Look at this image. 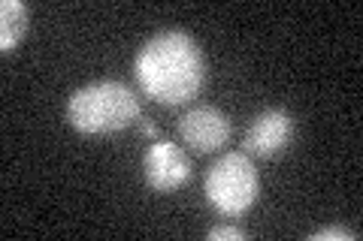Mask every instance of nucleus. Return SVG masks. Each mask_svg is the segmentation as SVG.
I'll return each mask as SVG.
<instances>
[{
    "label": "nucleus",
    "instance_id": "nucleus-1",
    "mask_svg": "<svg viewBox=\"0 0 363 241\" xmlns=\"http://www.w3.org/2000/svg\"><path fill=\"white\" fill-rule=\"evenodd\" d=\"M133 76L143 94L164 106H179L194 100L206 85V61L188 33L164 30L140 49L133 61Z\"/></svg>",
    "mask_w": 363,
    "mask_h": 241
},
{
    "label": "nucleus",
    "instance_id": "nucleus-2",
    "mask_svg": "<svg viewBox=\"0 0 363 241\" xmlns=\"http://www.w3.org/2000/svg\"><path fill=\"white\" fill-rule=\"evenodd\" d=\"M140 118V100L124 82H94L73 90L67 102V121L79 133H118Z\"/></svg>",
    "mask_w": 363,
    "mask_h": 241
},
{
    "label": "nucleus",
    "instance_id": "nucleus-3",
    "mask_svg": "<svg viewBox=\"0 0 363 241\" xmlns=\"http://www.w3.org/2000/svg\"><path fill=\"white\" fill-rule=\"evenodd\" d=\"M260 190L257 169L245 151L224 154L206 175V199L221 214H242L255 205Z\"/></svg>",
    "mask_w": 363,
    "mask_h": 241
},
{
    "label": "nucleus",
    "instance_id": "nucleus-4",
    "mask_svg": "<svg viewBox=\"0 0 363 241\" xmlns=\"http://www.w3.org/2000/svg\"><path fill=\"white\" fill-rule=\"evenodd\" d=\"M143 169H145V181H149V187L157 190V193L176 190L191 178L188 157L182 154V148L176 142H169V139H155L149 145L145 160H143Z\"/></svg>",
    "mask_w": 363,
    "mask_h": 241
},
{
    "label": "nucleus",
    "instance_id": "nucleus-5",
    "mask_svg": "<svg viewBox=\"0 0 363 241\" xmlns=\"http://www.w3.org/2000/svg\"><path fill=\"white\" fill-rule=\"evenodd\" d=\"M179 136L182 142L191 145L200 154L218 151V148L230 139V121L227 114L215 106H197L182 114L179 121Z\"/></svg>",
    "mask_w": 363,
    "mask_h": 241
},
{
    "label": "nucleus",
    "instance_id": "nucleus-6",
    "mask_svg": "<svg viewBox=\"0 0 363 241\" xmlns=\"http://www.w3.org/2000/svg\"><path fill=\"white\" fill-rule=\"evenodd\" d=\"M294 139V121L285 109H267L248 124L245 130V154L255 157H276Z\"/></svg>",
    "mask_w": 363,
    "mask_h": 241
},
{
    "label": "nucleus",
    "instance_id": "nucleus-7",
    "mask_svg": "<svg viewBox=\"0 0 363 241\" xmlns=\"http://www.w3.org/2000/svg\"><path fill=\"white\" fill-rule=\"evenodd\" d=\"M28 28V9L21 0H4L0 4V49L13 52L21 33Z\"/></svg>",
    "mask_w": 363,
    "mask_h": 241
},
{
    "label": "nucleus",
    "instance_id": "nucleus-8",
    "mask_svg": "<svg viewBox=\"0 0 363 241\" xmlns=\"http://www.w3.org/2000/svg\"><path fill=\"white\" fill-rule=\"evenodd\" d=\"M312 241H354L357 235L351 233V229H342V226H324L318 229V233L309 235Z\"/></svg>",
    "mask_w": 363,
    "mask_h": 241
},
{
    "label": "nucleus",
    "instance_id": "nucleus-9",
    "mask_svg": "<svg viewBox=\"0 0 363 241\" xmlns=\"http://www.w3.org/2000/svg\"><path fill=\"white\" fill-rule=\"evenodd\" d=\"M242 238H245V233L233 223H221V226L209 229V241H242Z\"/></svg>",
    "mask_w": 363,
    "mask_h": 241
},
{
    "label": "nucleus",
    "instance_id": "nucleus-10",
    "mask_svg": "<svg viewBox=\"0 0 363 241\" xmlns=\"http://www.w3.org/2000/svg\"><path fill=\"white\" fill-rule=\"evenodd\" d=\"M140 127H143V133H145V136H152V139H157V130H155V124H152V121H143Z\"/></svg>",
    "mask_w": 363,
    "mask_h": 241
}]
</instances>
